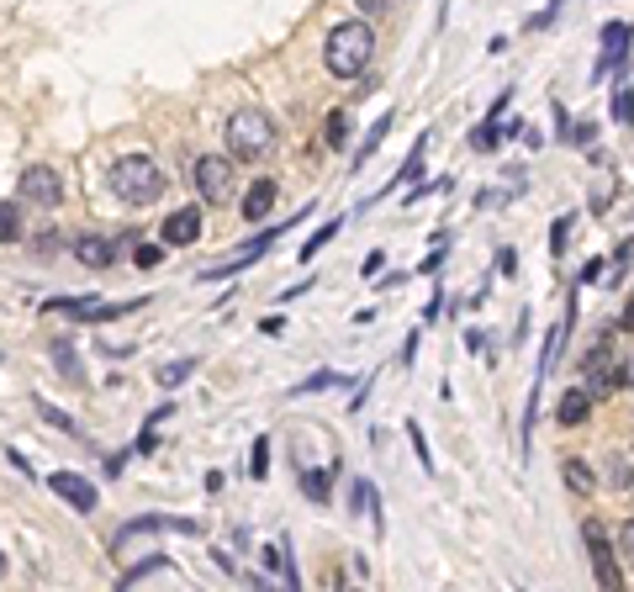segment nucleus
I'll list each match as a JSON object with an SVG mask.
<instances>
[{
  "label": "nucleus",
  "instance_id": "1",
  "mask_svg": "<svg viewBox=\"0 0 634 592\" xmlns=\"http://www.w3.org/2000/svg\"><path fill=\"white\" fill-rule=\"evenodd\" d=\"M370 53H376V32H370V22H339L328 32V43H323V64L328 74H339V80H354L365 64H370Z\"/></svg>",
  "mask_w": 634,
  "mask_h": 592
},
{
  "label": "nucleus",
  "instance_id": "2",
  "mask_svg": "<svg viewBox=\"0 0 634 592\" xmlns=\"http://www.w3.org/2000/svg\"><path fill=\"white\" fill-rule=\"evenodd\" d=\"M106 180H111V191H117L127 207H148V201H159L164 196V175H159V164L148 159V154H127V159H117L106 170Z\"/></svg>",
  "mask_w": 634,
  "mask_h": 592
},
{
  "label": "nucleus",
  "instance_id": "3",
  "mask_svg": "<svg viewBox=\"0 0 634 592\" xmlns=\"http://www.w3.org/2000/svg\"><path fill=\"white\" fill-rule=\"evenodd\" d=\"M270 143H275L270 111L244 106V111H233V117H228V154H233V159H259Z\"/></svg>",
  "mask_w": 634,
  "mask_h": 592
},
{
  "label": "nucleus",
  "instance_id": "4",
  "mask_svg": "<svg viewBox=\"0 0 634 592\" xmlns=\"http://www.w3.org/2000/svg\"><path fill=\"white\" fill-rule=\"evenodd\" d=\"M582 386L592 392V402H598V397H613L619 386H629V365L613 360L608 344H592L587 360H582Z\"/></svg>",
  "mask_w": 634,
  "mask_h": 592
},
{
  "label": "nucleus",
  "instance_id": "5",
  "mask_svg": "<svg viewBox=\"0 0 634 592\" xmlns=\"http://www.w3.org/2000/svg\"><path fill=\"white\" fill-rule=\"evenodd\" d=\"M138 534H201V524L196 518H164V513L133 518V524H122L117 534H111V555H127V545H133Z\"/></svg>",
  "mask_w": 634,
  "mask_h": 592
},
{
  "label": "nucleus",
  "instance_id": "6",
  "mask_svg": "<svg viewBox=\"0 0 634 592\" xmlns=\"http://www.w3.org/2000/svg\"><path fill=\"white\" fill-rule=\"evenodd\" d=\"M64 312V318H74V323H111V318H127V312H138L143 307V296H127V302H101V296H74V302H53Z\"/></svg>",
  "mask_w": 634,
  "mask_h": 592
},
{
  "label": "nucleus",
  "instance_id": "7",
  "mask_svg": "<svg viewBox=\"0 0 634 592\" xmlns=\"http://www.w3.org/2000/svg\"><path fill=\"white\" fill-rule=\"evenodd\" d=\"M582 540H587V555H592V577H598L603 592H624V577H619V566H613V545H608V534L598 518H587L582 524Z\"/></svg>",
  "mask_w": 634,
  "mask_h": 592
},
{
  "label": "nucleus",
  "instance_id": "8",
  "mask_svg": "<svg viewBox=\"0 0 634 592\" xmlns=\"http://www.w3.org/2000/svg\"><path fill=\"white\" fill-rule=\"evenodd\" d=\"M196 191H201V201H212V207L233 201V159L201 154V159H196Z\"/></svg>",
  "mask_w": 634,
  "mask_h": 592
},
{
  "label": "nucleus",
  "instance_id": "9",
  "mask_svg": "<svg viewBox=\"0 0 634 592\" xmlns=\"http://www.w3.org/2000/svg\"><path fill=\"white\" fill-rule=\"evenodd\" d=\"M286 228H291V222H281V228H265V233H254L249 244H238L228 259H222V265H212V270H207V281H222V275H233V270H249L259 254H270V249H275V238H281Z\"/></svg>",
  "mask_w": 634,
  "mask_h": 592
},
{
  "label": "nucleus",
  "instance_id": "10",
  "mask_svg": "<svg viewBox=\"0 0 634 592\" xmlns=\"http://www.w3.org/2000/svg\"><path fill=\"white\" fill-rule=\"evenodd\" d=\"M22 196L37 201V207H59L64 201V175L48 170V164H27L22 170Z\"/></svg>",
  "mask_w": 634,
  "mask_h": 592
},
{
  "label": "nucleus",
  "instance_id": "11",
  "mask_svg": "<svg viewBox=\"0 0 634 592\" xmlns=\"http://www.w3.org/2000/svg\"><path fill=\"white\" fill-rule=\"evenodd\" d=\"M48 487H53V492H59V497H64V503L74 508V513H96V503H101V492H96V487H90V481H85L80 471H59V476H53V481H48Z\"/></svg>",
  "mask_w": 634,
  "mask_h": 592
},
{
  "label": "nucleus",
  "instance_id": "12",
  "mask_svg": "<svg viewBox=\"0 0 634 592\" xmlns=\"http://www.w3.org/2000/svg\"><path fill=\"white\" fill-rule=\"evenodd\" d=\"M201 238V207H175L164 217V244L170 249H191Z\"/></svg>",
  "mask_w": 634,
  "mask_h": 592
},
{
  "label": "nucleus",
  "instance_id": "13",
  "mask_svg": "<svg viewBox=\"0 0 634 592\" xmlns=\"http://www.w3.org/2000/svg\"><path fill=\"white\" fill-rule=\"evenodd\" d=\"M74 259H80L85 270H111V265H117V244L101 238V233H80V238H74Z\"/></svg>",
  "mask_w": 634,
  "mask_h": 592
},
{
  "label": "nucleus",
  "instance_id": "14",
  "mask_svg": "<svg viewBox=\"0 0 634 592\" xmlns=\"http://www.w3.org/2000/svg\"><path fill=\"white\" fill-rule=\"evenodd\" d=\"M265 571L270 577H281V592H302V582H296V561H291V545H270L265 550Z\"/></svg>",
  "mask_w": 634,
  "mask_h": 592
},
{
  "label": "nucleus",
  "instance_id": "15",
  "mask_svg": "<svg viewBox=\"0 0 634 592\" xmlns=\"http://www.w3.org/2000/svg\"><path fill=\"white\" fill-rule=\"evenodd\" d=\"M629 53V22H608L603 27V59H598V74H608V64H624Z\"/></svg>",
  "mask_w": 634,
  "mask_h": 592
},
{
  "label": "nucleus",
  "instance_id": "16",
  "mask_svg": "<svg viewBox=\"0 0 634 592\" xmlns=\"http://www.w3.org/2000/svg\"><path fill=\"white\" fill-rule=\"evenodd\" d=\"M587 413H592V392H587V386H566V397L555 402V418L571 429V423H582Z\"/></svg>",
  "mask_w": 634,
  "mask_h": 592
},
{
  "label": "nucleus",
  "instance_id": "17",
  "mask_svg": "<svg viewBox=\"0 0 634 592\" xmlns=\"http://www.w3.org/2000/svg\"><path fill=\"white\" fill-rule=\"evenodd\" d=\"M270 207H275V180H254L244 191V217L259 222V217H270Z\"/></svg>",
  "mask_w": 634,
  "mask_h": 592
},
{
  "label": "nucleus",
  "instance_id": "18",
  "mask_svg": "<svg viewBox=\"0 0 634 592\" xmlns=\"http://www.w3.org/2000/svg\"><path fill=\"white\" fill-rule=\"evenodd\" d=\"M349 508L354 513H365L370 518V524H376L381 529V503H376V487H370V481L360 476V481H354V492H349Z\"/></svg>",
  "mask_w": 634,
  "mask_h": 592
},
{
  "label": "nucleus",
  "instance_id": "19",
  "mask_svg": "<svg viewBox=\"0 0 634 592\" xmlns=\"http://www.w3.org/2000/svg\"><path fill=\"white\" fill-rule=\"evenodd\" d=\"M328 481H333V466H323V471L307 466V471H302V492L317 497V503H328Z\"/></svg>",
  "mask_w": 634,
  "mask_h": 592
},
{
  "label": "nucleus",
  "instance_id": "20",
  "mask_svg": "<svg viewBox=\"0 0 634 592\" xmlns=\"http://www.w3.org/2000/svg\"><path fill=\"white\" fill-rule=\"evenodd\" d=\"M423 154H428V133H423V138L413 143V154L402 159V170H397V185H413V180L423 175Z\"/></svg>",
  "mask_w": 634,
  "mask_h": 592
},
{
  "label": "nucleus",
  "instance_id": "21",
  "mask_svg": "<svg viewBox=\"0 0 634 592\" xmlns=\"http://www.w3.org/2000/svg\"><path fill=\"white\" fill-rule=\"evenodd\" d=\"M196 365H201L196 355H191V360H170V365H159V386H180V381H191V376H196Z\"/></svg>",
  "mask_w": 634,
  "mask_h": 592
},
{
  "label": "nucleus",
  "instance_id": "22",
  "mask_svg": "<svg viewBox=\"0 0 634 592\" xmlns=\"http://www.w3.org/2000/svg\"><path fill=\"white\" fill-rule=\"evenodd\" d=\"M497 143H502V127H497V117H487V122L471 133V148H476V154H492Z\"/></svg>",
  "mask_w": 634,
  "mask_h": 592
},
{
  "label": "nucleus",
  "instance_id": "23",
  "mask_svg": "<svg viewBox=\"0 0 634 592\" xmlns=\"http://www.w3.org/2000/svg\"><path fill=\"white\" fill-rule=\"evenodd\" d=\"M0 238H6V244H16V238H22V207H16V201H6V207H0Z\"/></svg>",
  "mask_w": 634,
  "mask_h": 592
},
{
  "label": "nucleus",
  "instance_id": "24",
  "mask_svg": "<svg viewBox=\"0 0 634 592\" xmlns=\"http://www.w3.org/2000/svg\"><path fill=\"white\" fill-rule=\"evenodd\" d=\"M344 138H349V117H344V111H328V122H323V143H328V148H344Z\"/></svg>",
  "mask_w": 634,
  "mask_h": 592
},
{
  "label": "nucleus",
  "instance_id": "25",
  "mask_svg": "<svg viewBox=\"0 0 634 592\" xmlns=\"http://www.w3.org/2000/svg\"><path fill=\"white\" fill-rule=\"evenodd\" d=\"M53 365H59L74 386H85V370H80V360H74V349H69V344H59V349H53Z\"/></svg>",
  "mask_w": 634,
  "mask_h": 592
},
{
  "label": "nucleus",
  "instance_id": "26",
  "mask_svg": "<svg viewBox=\"0 0 634 592\" xmlns=\"http://www.w3.org/2000/svg\"><path fill=\"white\" fill-rule=\"evenodd\" d=\"M566 487H571V492H582V497L592 492V471H587V460H566Z\"/></svg>",
  "mask_w": 634,
  "mask_h": 592
},
{
  "label": "nucleus",
  "instance_id": "27",
  "mask_svg": "<svg viewBox=\"0 0 634 592\" xmlns=\"http://www.w3.org/2000/svg\"><path fill=\"white\" fill-rule=\"evenodd\" d=\"M386 133H391V117H381V122H376V127H370V133H365V143H360V154H354V164H365L370 154H376Z\"/></svg>",
  "mask_w": 634,
  "mask_h": 592
},
{
  "label": "nucleus",
  "instance_id": "28",
  "mask_svg": "<svg viewBox=\"0 0 634 592\" xmlns=\"http://www.w3.org/2000/svg\"><path fill=\"white\" fill-rule=\"evenodd\" d=\"M629 259H634V238H624V244H619V254H613V265H603V281L613 286V281H619V275L629 270Z\"/></svg>",
  "mask_w": 634,
  "mask_h": 592
},
{
  "label": "nucleus",
  "instance_id": "29",
  "mask_svg": "<svg viewBox=\"0 0 634 592\" xmlns=\"http://www.w3.org/2000/svg\"><path fill=\"white\" fill-rule=\"evenodd\" d=\"M339 228H344V222H339V217H333V222H323V228H317V233L307 238V244H302V259H317V249H323V244H328V238H333V233H339Z\"/></svg>",
  "mask_w": 634,
  "mask_h": 592
},
{
  "label": "nucleus",
  "instance_id": "30",
  "mask_svg": "<svg viewBox=\"0 0 634 592\" xmlns=\"http://www.w3.org/2000/svg\"><path fill=\"white\" fill-rule=\"evenodd\" d=\"M249 476H259V481L270 476V439H254V450H249Z\"/></svg>",
  "mask_w": 634,
  "mask_h": 592
},
{
  "label": "nucleus",
  "instance_id": "31",
  "mask_svg": "<svg viewBox=\"0 0 634 592\" xmlns=\"http://www.w3.org/2000/svg\"><path fill=\"white\" fill-rule=\"evenodd\" d=\"M133 265H138V270H154V265H164V244H138Z\"/></svg>",
  "mask_w": 634,
  "mask_h": 592
},
{
  "label": "nucleus",
  "instance_id": "32",
  "mask_svg": "<svg viewBox=\"0 0 634 592\" xmlns=\"http://www.w3.org/2000/svg\"><path fill=\"white\" fill-rule=\"evenodd\" d=\"M37 413H43L48 423H59V429H69V434H80V429H74V418H69V413H59V407L43 402V397H37Z\"/></svg>",
  "mask_w": 634,
  "mask_h": 592
},
{
  "label": "nucleus",
  "instance_id": "33",
  "mask_svg": "<svg viewBox=\"0 0 634 592\" xmlns=\"http://www.w3.org/2000/svg\"><path fill=\"white\" fill-rule=\"evenodd\" d=\"M566 238H571V217H555V228H550V249H555V254H566Z\"/></svg>",
  "mask_w": 634,
  "mask_h": 592
},
{
  "label": "nucleus",
  "instance_id": "34",
  "mask_svg": "<svg viewBox=\"0 0 634 592\" xmlns=\"http://www.w3.org/2000/svg\"><path fill=\"white\" fill-rule=\"evenodd\" d=\"M407 439H413V450H418V460H423V471H434V455H428V444H423V429H418V423H407Z\"/></svg>",
  "mask_w": 634,
  "mask_h": 592
},
{
  "label": "nucleus",
  "instance_id": "35",
  "mask_svg": "<svg viewBox=\"0 0 634 592\" xmlns=\"http://www.w3.org/2000/svg\"><path fill=\"white\" fill-rule=\"evenodd\" d=\"M339 376H333V370H317V376H307L302 386H296V392H323V386H333Z\"/></svg>",
  "mask_w": 634,
  "mask_h": 592
},
{
  "label": "nucleus",
  "instance_id": "36",
  "mask_svg": "<svg viewBox=\"0 0 634 592\" xmlns=\"http://www.w3.org/2000/svg\"><path fill=\"white\" fill-rule=\"evenodd\" d=\"M613 117H619V122L634 117V96H629V90H619V96H613Z\"/></svg>",
  "mask_w": 634,
  "mask_h": 592
},
{
  "label": "nucleus",
  "instance_id": "37",
  "mask_svg": "<svg viewBox=\"0 0 634 592\" xmlns=\"http://www.w3.org/2000/svg\"><path fill=\"white\" fill-rule=\"evenodd\" d=\"M619 550H624V561L634 566V518H629V524L619 529Z\"/></svg>",
  "mask_w": 634,
  "mask_h": 592
},
{
  "label": "nucleus",
  "instance_id": "38",
  "mask_svg": "<svg viewBox=\"0 0 634 592\" xmlns=\"http://www.w3.org/2000/svg\"><path fill=\"white\" fill-rule=\"evenodd\" d=\"M497 270H502V275H513V270H518V254H513V249H502V254H497Z\"/></svg>",
  "mask_w": 634,
  "mask_h": 592
},
{
  "label": "nucleus",
  "instance_id": "39",
  "mask_svg": "<svg viewBox=\"0 0 634 592\" xmlns=\"http://www.w3.org/2000/svg\"><path fill=\"white\" fill-rule=\"evenodd\" d=\"M619 328H624V333H634V291H629V307L619 312Z\"/></svg>",
  "mask_w": 634,
  "mask_h": 592
},
{
  "label": "nucleus",
  "instance_id": "40",
  "mask_svg": "<svg viewBox=\"0 0 634 592\" xmlns=\"http://www.w3.org/2000/svg\"><path fill=\"white\" fill-rule=\"evenodd\" d=\"M360 11H370V16H381V11H386V0H360Z\"/></svg>",
  "mask_w": 634,
  "mask_h": 592
},
{
  "label": "nucleus",
  "instance_id": "41",
  "mask_svg": "<svg viewBox=\"0 0 634 592\" xmlns=\"http://www.w3.org/2000/svg\"><path fill=\"white\" fill-rule=\"evenodd\" d=\"M629 392H634V360H629Z\"/></svg>",
  "mask_w": 634,
  "mask_h": 592
}]
</instances>
